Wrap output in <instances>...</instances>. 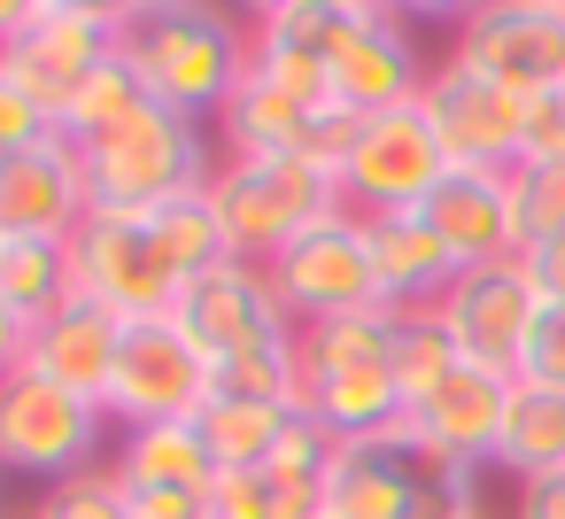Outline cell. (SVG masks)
Wrapping results in <instances>:
<instances>
[{
    "label": "cell",
    "mask_w": 565,
    "mask_h": 519,
    "mask_svg": "<svg viewBox=\"0 0 565 519\" xmlns=\"http://www.w3.org/2000/svg\"><path fill=\"white\" fill-rule=\"evenodd\" d=\"M519 380H542V388H557V395H565V310H550V303H542V318H534V341H526V364H519Z\"/></svg>",
    "instance_id": "obj_35"
},
{
    "label": "cell",
    "mask_w": 565,
    "mask_h": 519,
    "mask_svg": "<svg viewBox=\"0 0 565 519\" xmlns=\"http://www.w3.org/2000/svg\"><path fill=\"white\" fill-rule=\"evenodd\" d=\"M117 341H125V318H109V310H94V303H71V310H55L47 326H32V357H24V372H40V380H55V388H71V395H109V372H117Z\"/></svg>",
    "instance_id": "obj_21"
},
{
    "label": "cell",
    "mask_w": 565,
    "mask_h": 519,
    "mask_svg": "<svg viewBox=\"0 0 565 519\" xmlns=\"http://www.w3.org/2000/svg\"><path fill=\"white\" fill-rule=\"evenodd\" d=\"M140 102H148V94H140V78H132V63L117 55V63H102V71H94V78H86V86H78V94H71V102L55 109V133L86 148V140H102V133H117V125H125V117H132Z\"/></svg>",
    "instance_id": "obj_29"
},
{
    "label": "cell",
    "mask_w": 565,
    "mask_h": 519,
    "mask_svg": "<svg viewBox=\"0 0 565 519\" xmlns=\"http://www.w3.org/2000/svg\"><path fill=\"white\" fill-rule=\"evenodd\" d=\"M511 218H519V248L534 241H557L565 233V163H511Z\"/></svg>",
    "instance_id": "obj_31"
},
{
    "label": "cell",
    "mask_w": 565,
    "mask_h": 519,
    "mask_svg": "<svg viewBox=\"0 0 565 519\" xmlns=\"http://www.w3.org/2000/svg\"><path fill=\"white\" fill-rule=\"evenodd\" d=\"M519 264H526L534 295H542L550 310H565V233H557V241H534V248H519Z\"/></svg>",
    "instance_id": "obj_37"
},
{
    "label": "cell",
    "mask_w": 565,
    "mask_h": 519,
    "mask_svg": "<svg viewBox=\"0 0 565 519\" xmlns=\"http://www.w3.org/2000/svg\"><path fill=\"white\" fill-rule=\"evenodd\" d=\"M426 71L434 63L395 9H356V32L333 63V102H349L364 117H387V109H411L426 94Z\"/></svg>",
    "instance_id": "obj_17"
},
{
    "label": "cell",
    "mask_w": 565,
    "mask_h": 519,
    "mask_svg": "<svg viewBox=\"0 0 565 519\" xmlns=\"http://www.w3.org/2000/svg\"><path fill=\"white\" fill-rule=\"evenodd\" d=\"M511 519H565V473L511 480Z\"/></svg>",
    "instance_id": "obj_38"
},
{
    "label": "cell",
    "mask_w": 565,
    "mask_h": 519,
    "mask_svg": "<svg viewBox=\"0 0 565 519\" xmlns=\"http://www.w3.org/2000/svg\"><path fill=\"white\" fill-rule=\"evenodd\" d=\"M480 473H488V465L426 473V488H418V511H411V519H488V504H480Z\"/></svg>",
    "instance_id": "obj_34"
},
{
    "label": "cell",
    "mask_w": 565,
    "mask_h": 519,
    "mask_svg": "<svg viewBox=\"0 0 565 519\" xmlns=\"http://www.w3.org/2000/svg\"><path fill=\"white\" fill-rule=\"evenodd\" d=\"M179 326L202 341V357H210V364H233V357H248V349H271V341L302 333V326H295V310L279 303L271 272H264V264H248V256H233V264H217V272L186 279V295H179Z\"/></svg>",
    "instance_id": "obj_13"
},
{
    "label": "cell",
    "mask_w": 565,
    "mask_h": 519,
    "mask_svg": "<svg viewBox=\"0 0 565 519\" xmlns=\"http://www.w3.org/2000/svg\"><path fill=\"white\" fill-rule=\"evenodd\" d=\"M310 109L318 102H295L287 86H271L264 71H241L233 102L217 109V156H302L310 140Z\"/></svg>",
    "instance_id": "obj_22"
},
{
    "label": "cell",
    "mask_w": 565,
    "mask_h": 519,
    "mask_svg": "<svg viewBox=\"0 0 565 519\" xmlns=\"http://www.w3.org/2000/svg\"><path fill=\"white\" fill-rule=\"evenodd\" d=\"M71 303H78L71 241H0V310H17L24 326H47Z\"/></svg>",
    "instance_id": "obj_26"
},
{
    "label": "cell",
    "mask_w": 565,
    "mask_h": 519,
    "mask_svg": "<svg viewBox=\"0 0 565 519\" xmlns=\"http://www.w3.org/2000/svg\"><path fill=\"white\" fill-rule=\"evenodd\" d=\"M503 403H511V380L480 372V364H457L434 395H418L395 426V442L426 465V473H449V465H495V434H503Z\"/></svg>",
    "instance_id": "obj_15"
},
{
    "label": "cell",
    "mask_w": 565,
    "mask_h": 519,
    "mask_svg": "<svg viewBox=\"0 0 565 519\" xmlns=\"http://www.w3.org/2000/svg\"><path fill=\"white\" fill-rule=\"evenodd\" d=\"M71 272H78V303H94V310H109L125 326L163 318L186 295L179 264L163 256V241L148 225V210H94L78 225V241H71Z\"/></svg>",
    "instance_id": "obj_6"
},
{
    "label": "cell",
    "mask_w": 565,
    "mask_h": 519,
    "mask_svg": "<svg viewBox=\"0 0 565 519\" xmlns=\"http://www.w3.org/2000/svg\"><path fill=\"white\" fill-rule=\"evenodd\" d=\"M457 63L495 78L519 102L565 94V0H511V9H472L457 24Z\"/></svg>",
    "instance_id": "obj_8"
},
{
    "label": "cell",
    "mask_w": 565,
    "mask_h": 519,
    "mask_svg": "<svg viewBox=\"0 0 565 519\" xmlns=\"http://www.w3.org/2000/svg\"><path fill=\"white\" fill-rule=\"evenodd\" d=\"M356 32V0H271L248 17V71L295 102H333V63Z\"/></svg>",
    "instance_id": "obj_12"
},
{
    "label": "cell",
    "mask_w": 565,
    "mask_h": 519,
    "mask_svg": "<svg viewBox=\"0 0 565 519\" xmlns=\"http://www.w3.org/2000/svg\"><path fill=\"white\" fill-rule=\"evenodd\" d=\"M364 248H372V272H380V303L387 310H434L465 279V264L426 225V210H380V218H364Z\"/></svg>",
    "instance_id": "obj_18"
},
{
    "label": "cell",
    "mask_w": 565,
    "mask_h": 519,
    "mask_svg": "<svg viewBox=\"0 0 565 519\" xmlns=\"http://www.w3.org/2000/svg\"><path fill=\"white\" fill-rule=\"evenodd\" d=\"M449 171H457V163H449L441 133H434V125H426V109L411 102V109H387V117H372V125H364L356 156L341 163V202H349L356 218L418 210Z\"/></svg>",
    "instance_id": "obj_10"
},
{
    "label": "cell",
    "mask_w": 565,
    "mask_h": 519,
    "mask_svg": "<svg viewBox=\"0 0 565 519\" xmlns=\"http://www.w3.org/2000/svg\"><path fill=\"white\" fill-rule=\"evenodd\" d=\"M418 109H426V125L441 133V148H449L457 171H511V163L526 156V109H534V102L503 94L495 78H480V71L457 63V55H441V63L426 71Z\"/></svg>",
    "instance_id": "obj_9"
},
{
    "label": "cell",
    "mask_w": 565,
    "mask_h": 519,
    "mask_svg": "<svg viewBox=\"0 0 565 519\" xmlns=\"http://www.w3.org/2000/svg\"><path fill=\"white\" fill-rule=\"evenodd\" d=\"M117 55L132 63V78H140L148 102L217 125V109L233 102V86L248 71V24H233L225 9L156 0V9H125Z\"/></svg>",
    "instance_id": "obj_1"
},
{
    "label": "cell",
    "mask_w": 565,
    "mask_h": 519,
    "mask_svg": "<svg viewBox=\"0 0 565 519\" xmlns=\"http://www.w3.org/2000/svg\"><path fill=\"white\" fill-rule=\"evenodd\" d=\"M426 225L449 241V256L472 264H503L519 256V218H511V171H449L426 202Z\"/></svg>",
    "instance_id": "obj_20"
},
{
    "label": "cell",
    "mask_w": 565,
    "mask_h": 519,
    "mask_svg": "<svg viewBox=\"0 0 565 519\" xmlns=\"http://www.w3.org/2000/svg\"><path fill=\"white\" fill-rule=\"evenodd\" d=\"M94 218L86 156L78 140H40L24 156H0V241H78Z\"/></svg>",
    "instance_id": "obj_16"
},
{
    "label": "cell",
    "mask_w": 565,
    "mask_h": 519,
    "mask_svg": "<svg viewBox=\"0 0 565 519\" xmlns=\"http://www.w3.org/2000/svg\"><path fill=\"white\" fill-rule=\"evenodd\" d=\"M434 318H441V333L457 341L465 364H480V372H495V380H519L526 341H534V318H542V295H534L526 264L503 256V264H472V272L434 303Z\"/></svg>",
    "instance_id": "obj_7"
},
{
    "label": "cell",
    "mask_w": 565,
    "mask_h": 519,
    "mask_svg": "<svg viewBox=\"0 0 565 519\" xmlns=\"http://www.w3.org/2000/svg\"><path fill=\"white\" fill-rule=\"evenodd\" d=\"M457 364H465V357H457V341L441 333V318H434V310H403V333H395V388H403V411H411L418 395H434Z\"/></svg>",
    "instance_id": "obj_30"
},
{
    "label": "cell",
    "mask_w": 565,
    "mask_h": 519,
    "mask_svg": "<svg viewBox=\"0 0 565 519\" xmlns=\"http://www.w3.org/2000/svg\"><path fill=\"white\" fill-rule=\"evenodd\" d=\"M217 395V364L202 357V341L179 326V310L163 318H132L117 341V372H109V426H171V419H202V403Z\"/></svg>",
    "instance_id": "obj_5"
},
{
    "label": "cell",
    "mask_w": 565,
    "mask_h": 519,
    "mask_svg": "<svg viewBox=\"0 0 565 519\" xmlns=\"http://www.w3.org/2000/svg\"><path fill=\"white\" fill-rule=\"evenodd\" d=\"M132 519H210V504L179 488H132Z\"/></svg>",
    "instance_id": "obj_39"
},
{
    "label": "cell",
    "mask_w": 565,
    "mask_h": 519,
    "mask_svg": "<svg viewBox=\"0 0 565 519\" xmlns=\"http://www.w3.org/2000/svg\"><path fill=\"white\" fill-rule=\"evenodd\" d=\"M40 140H55V109L0 63V156H24V148H40Z\"/></svg>",
    "instance_id": "obj_33"
},
{
    "label": "cell",
    "mask_w": 565,
    "mask_h": 519,
    "mask_svg": "<svg viewBox=\"0 0 565 519\" xmlns=\"http://www.w3.org/2000/svg\"><path fill=\"white\" fill-rule=\"evenodd\" d=\"M117 40H125V9H102V0H40L32 32L0 55L47 109H63L102 63H117Z\"/></svg>",
    "instance_id": "obj_14"
},
{
    "label": "cell",
    "mask_w": 565,
    "mask_h": 519,
    "mask_svg": "<svg viewBox=\"0 0 565 519\" xmlns=\"http://www.w3.org/2000/svg\"><path fill=\"white\" fill-rule=\"evenodd\" d=\"M395 333H403V310H387V303L349 310V318H318V326H302V372L310 380L395 372Z\"/></svg>",
    "instance_id": "obj_23"
},
{
    "label": "cell",
    "mask_w": 565,
    "mask_h": 519,
    "mask_svg": "<svg viewBox=\"0 0 565 519\" xmlns=\"http://www.w3.org/2000/svg\"><path fill=\"white\" fill-rule=\"evenodd\" d=\"M17 519H40V511H17Z\"/></svg>",
    "instance_id": "obj_41"
},
{
    "label": "cell",
    "mask_w": 565,
    "mask_h": 519,
    "mask_svg": "<svg viewBox=\"0 0 565 519\" xmlns=\"http://www.w3.org/2000/svg\"><path fill=\"white\" fill-rule=\"evenodd\" d=\"M526 156L565 163V94H550V102H534V109H526ZM526 156H519V163H526Z\"/></svg>",
    "instance_id": "obj_36"
},
{
    "label": "cell",
    "mask_w": 565,
    "mask_h": 519,
    "mask_svg": "<svg viewBox=\"0 0 565 519\" xmlns=\"http://www.w3.org/2000/svg\"><path fill=\"white\" fill-rule=\"evenodd\" d=\"M78 156H86L94 210H163L171 194L217 179L210 125H202V117H179V109H163V102H140L117 133L86 140Z\"/></svg>",
    "instance_id": "obj_2"
},
{
    "label": "cell",
    "mask_w": 565,
    "mask_h": 519,
    "mask_svg": "<svg viewBox=\"0 0 565 519\" xmlns=\"http://www.w3.org/2000/svg\"><path fill=\"white\" fill-rule=\"evenodd\" d=\"M264 272H271L279 303L295 310V326L349 318V310H372V303H380V272H372V248H364V218H356V210L326 218L318 233H302V241L279 248Z\"/></svg>",
    "instance_id": "obj_11"
},
{
    "label": "cell",
    "mask_w": 565,
    "mask_h": 519,
    "mask_svg": "<svg viewBox=\"0 0 565 519\" xmlns=\"http://www.w3.org/2000/svg\"><path fill=\"white\" fill-rule=\"evenodd\" d=\"M202 442H210V457H217V473H256V465H271V449H279V434H287V411L279 403H248V395H210L202 403Z\"/></svg>",
    "instance_id": "obj_28"
},
{
    "label": "cell",
    "mask_w": 565,
    "mask_h": 519,
    "mask_svg": "<svg viewBox=\"0 0 565 519\" xmlns=\"http://www.w3.org/2000/svg\"><path fill=\"white\" fill-rule=\"evenodd\" d=\"M426 488V465L387 434V442H341L318 488V519H411Z\"/></svg>",
    "instance_id": "obj_19"
},
{
    "label": "cell",
    "mask_w": 565,
    "mask_h": 519,
    "mask_svg": "<svg viewBox=\"0 0 565 519\" xmlns=\"http://www.w3.org/2000/svg\"><path fill=\"white\" fill-rule=\"evenodd\" d=\"M109 449H117V426L94 395H71L40 372L0 380V473H32L55 488L71 473L109 465Z\"/></svg>",
    "instance_id": "obj_4"
},
{
    "label": "cell",
    "mask_w": 565,
    "mask_h": 519,
    "mask_svg": "<svg viewBox=\"0 0 565 519\" xmlns=\"http://www.w3.org/2000/svg\"><path fill=\"white\" fill-rule=\"evenodd\" d=\"M217 210H225V233H233V256L248 264H271L279 248H295L302 233H318L326 218H341V179L302 163V156H217V179H210Z\"/></svg>",
    "instance_id": "obj_3"
},
{
    "label": "cell",
    "mask_w": 565,
    "mask_h": 519,
    "mask_svg": "<svg viewBox=\"0 0 565 519\" xmlns=\"http://www.w3.org/2000/svg\"><path fill=\"white\" fill-rule=\"evenodd\" d=\"M32 511H40V519H132V480H125L117 457H109V465H94V473L55 480Z\"/></svg>",
    "instance_id": "obj_32"
},
{
    "label": "cell",
    "mask_w": 565,
    "mask_h": 519,
    "mask_svg": "<svg viewBox=\"0 0 565 519\" xmlns=\"http://www.w3.org/2000/svg\"><path fill=\"white\" fill-rule=\"evenodd\" d=\"M495 465H503L511 480L565 473V395H557V388H542V380H511L503 434H495Z\"/></svg>",
    "instance_id": "obj_25"
},
{
    "label": "cell",
    "mask_w": 565,
    "mask_h": 519,
    "mask_svg": "<svg viewBox=\"0 0 565 519\" xmlns=\"http://www.w3.org/2000/svg\"><path fill=\"white\" fill-rule=\"evenodd\" d=\"M24 357H32V326H24L17 310H0V380H17Z\"/></svg>",
    "instance_id": "obj_40"
},
{
    "label": "cell",
    "mask_w": 565,
    "mask_h": 519,
    "mask_svg": "<svg viewBox=\"0 0 565 519\" xmlns=\"http://www.w3.org/2000/svg\"><path fill=\"white\" fill-rule=\"evenodd\" d=\"M148 225H156L163 256L179 264V279H202V272L233 264V233H225V210H217V194H210V187L171 194L163 210H148Z\"/></svg>",
    "instance_id": "obj_27"
},
{
    "label": "cell",
    "mask_w": 565,
    "mask_h": 519,
    "mask_svg": "<svg viewBox=\"0 0 565 519\" xmlns=\"http://www.w3.org/2000/svg\"><path fill=\"white\" fill-rule=\"evenodd\" d=\"M117 473L132 488H179V496H202L217 480V457L202 442L194 419H171V426H132L117 434Z\"/></svg>",
    "instance_id": "obj_24"
}]
</instances>
